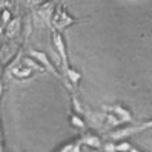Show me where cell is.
I'll return each instance as SVG.
<instances>
[{
  "instance_id": "1",
  "label": "cell",
  "mask_w": 152,
  "mask_h": 152,
  "mask_svg": "<svg viewBox=\"0 0 152 152\" xmlns=\"http://www.w3.org/2000/svg\"><path fill=\"white\" fill-rule=\"evenodd\" d=\"M88 19H77V17H72L63 5L57 3V8L54 11V15H52V20H51V28H56L58 31H63L65 28L71 25H75V23H80V22H85Z\"/></svg>"
},
{
  "instance_id": "8",
  "label": "cell",
  "mask_w": 152,
  "mask_h": 152,
  "mask_svg": "<svg viewBox=\"0 0 152 152\" xmlns=\"http://www.w3.org/2000/svg\"><path fill=\"white\" fill-rule=\"evenodd\" d=\"M11 74H12V77H15V78H29V77L34 74V69L29 68L28 65L22 63V65H15V66L11 69Z\"/></svg>"
},
{
  "instance_id": "7",
  "label": "cell",
  "mask_w": 152,
  "mask_h": 152,
  "mask_svg": "<svg viewBox=\"0 0 152 152\" xmlns=\"http://www.w3.org/2000/svg\"><path fill=\"white\" fill-rule=\"evenodd\" d=\"M80 140H82L83 143H88V145H91L97 149H100L103 145H102V140H100V135L94 131V129H83V134L82 137H80Z\"/></svg>"
},
{
  "instance_id": "6",
  "label": "cell",
  "mask_w": 152,
  "mask_h": 152,
  "mask_svg": "<svg viewBox=\"0 0 152 152\" xmlns=\"http://www.w3.org/2000/svg\"><path fill=\"white\" fill-rule=\"evenodd\" d=\"M22 32V17H14L5 25V37L8 40H14Z\"/></svg>"
},
{
  "instance_id": "9",
  "label": "cell",
  "mask_w": 152,
  "mask_h": 152,
  "mask_svg": "<svg viewBox=\"0 0 152 152\" xmlns=\"http://www.w3.org/2000/svg\"><path fill=\"white\" fill-rule=\"evenodd\" d=\"M32 28H34L32 17H31V14H26L25 19H22V32H23V40L25 42H28L29 35L32 32Z\"/></svg>"
},
{
  "instance_id": "4",
  "label": "cell",
  "mask_w": 152,
  "mask_h": 152,
  "mask_svg": "<svg viewBox=\"0 0 152 152\" xmlns=\"http://www.w3.org/2000/svg\"><path fill=\"white\" fill-rule=\"evenodd\" d=\"M20 46L19 45H15L12 40L6 42L2 48H0V63H2L3 66H6L10 61L14 60V57L17 56V52H19Z\"/></svg>"
},
{
  "instance_id": "13",
  "label": "cell",
  "mask_w": 152,
  "mask_h": 152,
  "mask_svg": "<svg viewBox=\"0 0 152 152\" xmlns=\"http://www.w3.org/2000/svg\"><path fill=\"white\" fill-rule=\"evenodd\" d=\"M56 2H57V3H60V5H63V3L66 2V0H56Z\"/></svg>"
},
{
  "instance_id": "3",
  "label": "cell",
  "mask_w": 152,
  "mask_h": 152,
  "mask_svg": "<svg viewBox=\"0 0 152 152\" xmlns=\"http://www.w3.org/2000/svg\"><path fill=\"white\" fill-rule=\"evenodd\" d=\"M56 8H57L56 0H45L43 3L35 6V14H37L46 25L51 26V20H52V15H54Z\"/></svg>"
},
{
  "instance_id": "12",
  "label": "cell",
  "mask_w": 152,
  "mask_h": 152,
  "mask_svg": "<svg viewBox=\"0 0 152 152\" xmlns=\"http://www.w3.org/2000/svg\"><path fill=\"white\" fill-rule=\"evenodd\" d=\"M28 2V5H31V6H39L40 3H43L45 0H26Z\"/></svg>"
},
{
  "instance_id": "11",
  "label": "cell",
  "mask_w": 152,
  "mask_h": 152,
  "mask_svg": "<svg viewBox=\"0 0 152 152\" xmlns=\"http://www.w3.org/2000/svg\"><path fill=\"white\" fill-rule=\"evenodd\" d=\"M114 151H137L135 148H134L129 141H126V140H121V141H118L117 145H114Z\"/></svg>"
},
{
  "instance_id": "10",
  "label": "cell",
  "mask_w": 152,
  "mask_h": 152,
  "mask_svg": "<svg viewBox=\"0 0 152 152\" xmlns=\"http://www.w3.org/2000/svg\"><path fill=\"white\" fill-rule=\"evenodd\" d=\"M69 121H71V124H72L74 128H78V129H86V124H85V120H83V117H82V114H72L69 117Z\"/></svg>"
},
{
  "instance_id": "5",
  "label": "cell",
  "mask_w": 152,
  "mask_h": 152,
  "mask_svg": "<svg viewBox=\"0 0 152 152\" xmlns=\"http://www.w3.org/2000/svg\"><path fill=\"white\" fill-rule=\"evenodd\" d=\"M29 56H32L34 58H37L40 63L43 65V68L46 69V71H49V72H52L54 75H57V77H61V74H60V71L56 68V65L51 61V58L48 57V54H45V52H42V51H35V49H31L29 51Z\"/></svg>"
},
{
  "instance_id": "2",
  "label": "cell",
  "mask_w": 152,
  "mask_h": 152,
  "mask_svg": "<svg viewBox=\"0 0 152 152\" xmlns=\"http://www.w3.org/2000/svg\"><path fill=\"white\" fill-rule=\"evenodd\" d=\"M51 42H52V46H54L56 52H58V56L63 61V69L68 68L69 63V58H68V49H66V43H65V37L61 31L56 29V28H51Z\"/></svg>"
}]
</instances>
